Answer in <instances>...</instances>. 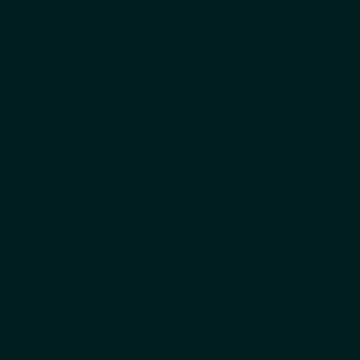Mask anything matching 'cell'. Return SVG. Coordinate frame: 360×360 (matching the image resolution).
Returning a JSON list of instances; mask_svg holds the SVG:
<instances>
[{"label":"cell","mask_w":360,"mask_h":360,"mask_svg":"<svg viewBox=\"0 0 360 360\" xmlns=\"http://www.w3.org/2000/svg\"><path fill=\"white\" fill-rule=\"evenodd\" d=\"M190 267H221V264H190ZM221 271H264V267H221ZM267 275H310V271H267ZM314 279H349L356 287L352 295H360V279H352V275H314Z\"/></svg>","instance_id":"cell-1"}]
</instances>
